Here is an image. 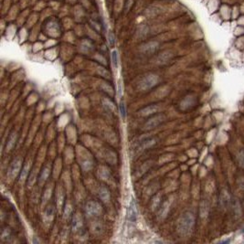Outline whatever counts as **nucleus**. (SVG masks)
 Instances as JSON below:
<instances>
[{"mask_svg": "<svg viewBox=\"0 0 244 244\" xmlns=\"http://www.w3.org/2000/svg\"><path fill=\"white\" fill-rule=\"evenodd\" d=\"M195 224V217L190 212L184 213L177 222V231L182 236H187L191 233Z\"/></svg>", "mask_w": 244, "mask_h": 244, "instance_id": "nucleus-1", "label": "nucleus"}, {"mask_svg": "<svg viewBox=\"0 0 244 244\" xmlns=\"http://www.w3.org/2000/svg\"><path fill=\"white\" fill-rule=\"evenodd\" d=\"M159 81V78L156 74H147L145 75L139 82V89L141 91H147L154 86H156Z\"/></svg>", "mask_w": 244, "mask_h": 244, "instance_id": "nucleus-2", "label": "nucleus"}, {"mask_svg": "<svg viewBox=\"0 0 244 244\" xmlns=\"http://www.w3.org/2000/svg\"><path fill=\"white\" fill-rule=\"evenodd\" d=\"M86 214L88 216H98L102 213V206L96 201H90L85 208Z\"/></svg>", "mask_w": 244, "mask_h": 244, "instance_id": "nucleus-3", "label": "nucleus"}, {"mask_svg": "<svg viewBox=\"0 0 244 244\" xmlns=\"http://www.w3.org/2000/svg\"><path fill=\"white\" fill-rule=\"evenodd\" d=\"M158 43L156 41H150L147 42L140 47V51L144 54H153L158 50Z\"/></svg>", "mask_w": 244, "mask_h": 244, "instance_id": "nucleus-4", "label": "nucleus"}, {"mask_svg": "<svg viewBox=\"0 0 244 244\" xmlns=\"http://www.w3.org/2000/svg\"><path fill=\"white\" fill-rule=\"evenodd\" d=\"M164 121V115L163 114H157L155 115L154 117L150 118L144 124V128L146 130H151L157 126H158L162 122Z\"/></svg>", "mask_w": 244, "mask_h": 244, "instance_id": "nucleus-5", "label": "nucleus"}, {"mask_svg": "<svg viewBox=\"0 0 244 244\" xmlns=\"http://www.w3.org/2000/svg\"><path fill=\"white\" fill-rule=\"evenodd\" d=\"M20 167H21V160H20L19 158L15 159V160L12 162V164H11V166H10V167H9V170H8V176H9L10 177H15V176L18 174L19 170H20Z\"/></svg>", "mask_w": 244, "mask_h": 244, "instance_id": "nucleus-6", "label": "nucleus"}, {"mask_svg": "<svg viewBox=\"0 0 244 244\" xmlns=\"http://www.w3.org/2000/svg\"><path fill=\"white\" fill-rule=\"evenodd\" d=\"M128 218L132 222H135L137 219V209L134 199H132L128 209Z\"/></svg>", "mask_w": 244, "mask_h": 244, "instance_id": "nucleus-7", "label": "nucleus"}, {"mask_svg": "<svg viewBox=\"0 0 244 244\" xmlns=\"http://www.w3.org/2000/svg\"><path fill=\"white\" fill-rule=\"evenodd\" d=\"M158 111V106L157 105H149L147 107H145L142 109L139 112V114L142 116H146V115H150L154 113H157Z\"/></svg>", "mask_w": 244, "mask_h": 244, "instance_id": "nucleus-8", "label": "nucleus"}, {"mask_svg": "<svg viewBox=\"0 0 244 244\" xmlns=\"http://www.w3.org/2000/svg\"><path fill=\"white\" fill-rule=\"evenodd\" d=\"M99 197H100V199H101L102 200H104V202H107V201L110 199V193H109V190H108L106 187H104V186L101 187L100 190H99Z\"/></svg>", "mask_w": 244, "mask_h": 244, "instance_id": "nucleus-9", "label": "nucleus"}, {"mask_svg": "<svg viewBox=\"0 0 244 244\" xmlns=\"http://www.w3.org/2000/svg\"><path fill=\"white\" fill-rule=\"evenodd\" d=\"M81 226H82L81 218H80L78 215H74V217L72 219V229L73 230H78Z\"/></svg>", "mask_w": 244, "mask_h": 244, "instance_id": "nucleus-10", "label": "nucleus"}, {"mask_svg": "<svg viewBox=\"0 0 244 244\" xmlns=\"http://www.w3.org/2000/svg\"><path fill=\"white\" fill-rule=\"evenodd\" d=\"M155 143H156V140L155 139H153V138H147V139H145L144 141L142 142L141 148L142 149H145V148L151 147V146H153Z\"/></svg>", "mask_w": 244, "mask_h": 244, "instance_id": "nucleus-11", "label": "nucleus"}, {"mask_svg": "<svg viewBox=\"0 0 244 244\" xmlns=\"http://www.w3.org/2000/svg\"><path fill=\"white\" fill-rule=\"evenodd\" d=\"M148 27L145 25H142L137 28V36L138 38H143L144 36L147 35L148 33Z\"/></svg>", "mask_w": 244, "mask_h": 244, "instance_id": "nucleus-12", "label": "nucleus"}, {"mask_svg": "<svg viewBox=\"0 0 244 244\" xmlns=\"http://www.w3.org/2000/svg\"><path fill=\"white\" fill-rule=\"evenodd\" d=\"M171 57V54L169 52H163L157 57V62L158 63H165L167 62Z\"/></svg>", "mask_w": 244, "mask_h": 244, "instance_id": "nucleus-13", "label": "nucleus"}, {"mask_svg": "<svg viewBox=\"0 0 244 244\" xmlns=\"http://www.w3.org/2000/svg\"><path fill=\"white\" fill-rule=\"evenodd\" d=\"M168 210H169V204H168L167 202H165V203L162 205V207H161V209H160V210H159V213H158L159 217H160V218H165V217L167 216Z\"/></svg>", "mask_w": 244, "mask_h": 244, "instance_id": "nucleus-14", "label": "nucleus"}, {"mask_svg": "<svg viewBox=\"0 0 244 244\" xmlns=\"http://www.w3.org/2000/svg\"><path fill=\"white\" fill-rule=\"evenodd\" d=\"M16 138H17V135L15 134H12L9 136L8 141V143H7V150H10L13 147V146H14V144L16 143Z\"/></svg>", "mask_w": 244, "mask_h": 244, "instance_id": "nucleus-15", "label": "nucleus"}, {"mask_svg": "<svg viewBox=\"0 0 244 244\" xmlns=\"http://www.w3.org/2000/svg\"><path fill=\"white\" fill-rule=\"evenodd\" d=\"M48 175H50V168H48V167H45V168L43 169V171H42V173H41V175H40V176H39V182H40V183L44 182V181L48 178Z\"/></svg>", "mask_w": 244, "mask_h": 244, "instance_id": "nucleus-16", "label": "nucleus"}, {"mask_svg": "<svg viewBox=\"0 0 244 244\" xmlns=\"http://www.w3.org/2000/svg\"><path fill=\"white\" fill-rule=\"evenodd\" d=\"M112 61H113V66L116 69L118 67V52H117V51H114L112 52Z\"/></svg>", "mask_w": 244, "mask_h": 244, "instance_id": "nucleus-17", "label": "nucleus"}, {"mask_svg": "<svg viewBox=\"0 0 244 244\" xmlns=\"http://www.w3.org/2000/svg\"><path fill=\"white\" fill-rule=\"evenodd\" d=\"M92 231L94 233H100L103 229V226L100 222H95L92 224Z\"/></svg>", "mask_w": 244, "mask_h": 244, "instance_id": "nucleus-18", "label": "nucleus"}, {"mask_svg": "<svg viewBox=\"0 0 244 244\" xmlns=\"http://www.w3.org/2000/svg\"><path fill=\"white\" fill-rule=\"evenodd\" d=\"M28 170H29V167H28V165H26L24 167H23V169H22V171H21V174H20V181H24L25 180V178H26V176H27V175H28Z\"/></svg>", "mask_w": 244, "mask_h": 244, "instance_id": "nucleus-19", "label": "nucleus"}, {"mask_svg": "<svg viewBox=\"0 0 244 244\" xmlns=\"http://www.w3.org/2000/svg\"><path fill=\"white\" fill-rule=\"evenodd\" d=\"M120 112H121L122 117L124 119L125 118V115H126V110H125V105H124V102H121L120 103Z\"/></svg>", "mask_w": 244, "mask_h": 244, "instance_id": "nucleus-20", "label": "nucleus"}, {"mask_svg": "<svg viewBox=\"0 0 244 244\" xmlns=\"http://www.w3.org/2000/svg\"><path fill=\"white\" fill-rule=\"evenodd\" d=\"M108 41H109V44L111 46H114V45L115 40H114V34H113L112 31H109L108 32Z\"/></svg>", "mask_w": 244, "mask_h": 244, "instance_id": "nucleus-21", "label": "nucleus"}, {"mask_svg": "<svg viewBox=\"0 0 244 244\" xmlns=\"http://www.w3.org/2000/svg\"><path fill=\"white\" fill-rule=\"evenodd\" d=\"M238 159H239V165H240L242 167H244V150H242V151L239 153Z\"/></svg>", "mask_w": 244, "mask_h": 244, "instance_id": "nucleus-22", "label": "nucleus"}, {"mask_svg": "<svg viewBox=\"0 0 244 244\" xmlns=\"http://www.w3.org/2000/svg\"><path fill=\"white\" fill-rule=\"evenodd\" d=\"M242 231H243V232H244V229H243V230H242Z\"/></svg>", "mask_w": 244, "mask_h": 244, "instance_id": "nucleus-23", "label": "nucleus"}]
</instances>
